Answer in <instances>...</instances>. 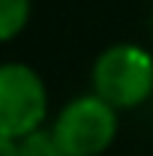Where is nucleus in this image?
<instances>
[{
	"label": "nucleus",
	"mask_w": 153,
	"mask_h": 156,
	"mask_svg": "<svg viewBox=\"0 0 153 156\" xmlns=\"http://www.w3.org/2000/svg\"><path fill=\"white\" fill-rule=\"evenodd\" d=\"M30 21V0H0V42L15 39Z\"/></svg>",
	"instance_id": "4"
},
{
	"label": "nucleus",
	"mask_w": 153,
	"mask_h": 156,
	"mask_svg": "<svg viewBox=\"0 0 153 156\" xmlns=\"http://www.w3.org/2000/svg\"><path fill=\"white\" fill-rule=\"evenodd\" d=\"M90 87L117 111L144 105L153 93V54L132 42L108 45L93 60Z\"/></svg>",
	"instance_id": "1"
},
{
	"label": "nucleus",
	"mask_w": 153,
	"mask_h": 156,
	"mask_svg": "<svg viewBox=\"0 0 153 156\" xmlns=\"http://www.w3.org/2000/svg\"><path fill=\"white\" fill-rule=\"evenodd\" d=\"M0 156H21L18 141L9 138V135H0Z\"/></svg>",
	"instance_id": "6"
},
{
	"label": "nucleus",
	"mask_w": 153,
	"mask_h": 156,
	"mask_svg": "<svg viewBox=\"0 0 153 156\" xmlns=\"http://www.w3.org/2000/svg\"><path fill=\"white\" fill-rule=\"evenodd\" d=\"M51 135L66 156H99L117 138V108L96 93L75 96L57 111Z\"/></svg>",
	"instance_id": "2"
},
{
	"label": "nucleus",
	"mask_w": 153,
	"mask_h": 156,
	"mask_svg": "<svg viewBox=\"0 0 153 156\" xmlns=\"http://www.w3.org/2000/svg\"><path fill=\"white\" fill-rule=\"evenodd\" d=\"M18 147H21V156H66L57 147L51 129H39V132H33V135L21 138Z\"/></svg>",
	"instance_id": "5"
},
{
	"label": "nucleus",
	"mask_w": 153,
	"mask_h": 156,
	"mask_svg": "<svg viewBox=\"0 0 153 156\" xmlns=\"http://www.w3.org/2000/svg\"><path fill=\"white\" fill-rule=\"evenodd\" d=\"M48 117V90L33 66L9 60L0 63V135L21 138L42 129Z\"/></svg>",
	"instance_id": "3"
},
{
	"label": "nucleus",
	"mask_w": 153,
	"mask_h": 156,
	"mask_svg": "<svg viewBox=\"0 0 153 156\" xmlns=\"http://www.w3.org/2000/svg\"><path fill=\"white\" fill-rule=\"evenodd\" d=\"M150 30H153V15H150Z\"/></svg>",
	"instance_id": "7"
}]
</instances>
